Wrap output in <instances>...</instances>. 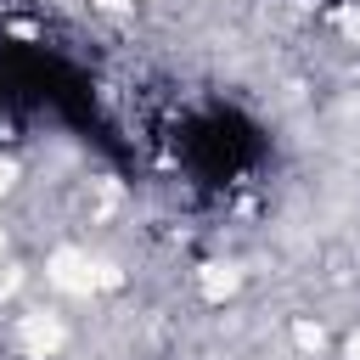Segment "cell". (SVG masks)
<instances>
[{
	"instance_id": "6",
	"label": "cell",
	"mask_w": 360,
	"mask_h": 360,
	"mask_svg": "<svg viewBox=\"0 0 360 360\" xmlns=\"http://www.w3.org/2000/svg\"><path fill=\"white\" fill-rule=\"evenodd\" d=\"M11 186H17V163H11V158H0V197H6Z\"/></svg>"
},
{
	"instance_id": "5",
	"label": "cell",
	"mask_w": 360,
	"mask_h": 360,
	"mask_svg": "<svg viewBox=\"0 0 360 360\" xmlns=\"http://www.w3.org/2000/svg\"><path fill=\"white\" fill-rule=\"evenodd\" d=\"M96 264V292H112V287H124V270L112 264V259H90Z\"/></svg>"
},
{
	"instance_id": "9",
	"label": "cell",
	"mask_w": 360,
	"mask_h": 360,
	"mask_svg": "<svg viewBox=\"0 0 360 360\" xmlns=\"http://www.w3.org/2000/svg\"><path fill=\"white\" fill-rule=\"evenodd\" d=\"M0 248H6V225H0Z\"/></svg>"
},
{
	"instance_id": "7",
	"label": "cell",
	"mask_w": 360,
	"mask_h": 360,
	"mask_svg": "<svg viewBox=\"0 0 360 360\" xmlns=\"http://www.w3.org/2000/svg\"><path fill=\"white\" fill-rule=\"evenodd\" d=\"M349 360H360V332H349Z\"/></svg>"
},
{
	"instance_id": "1",
	"label": "cell",
	"mask_w": 360,
	"mask_h": 360,
	"mask_svg": "<svg viewBox=\"0 0 360 360\" xmlns=\"http://www.w3.org/2000/svg\"><path fill=\"white\" fill-rule=\"evenodd\" d=\"M45 281H51L56 292H68V298H90V292H96V264H90V253H79V248H51Z\"/></svg>"
},
{
	"instance_id": "8",
	"label": "cell",
	"mask_w": 360,
	"mask_h": 360,
	"mask_svg": "<svg viewBox=\"0 0 360 360\" xmlns=\"http://www.w3.org/2000/svg\"><path fill=\"white\" fill-rule=\"evenodd\" d=\"M96 6H101V11H124V0H96Z\"/></svg>"
},
{
	"instance_id": "3",
	"label": "cell",
	"mask_w": 360,
	"mask_h": 360,
	"mask_svg": "<svg viewBox=\"0 0 360 360\" xmlns=\"http://www.w3.org/2000/svg\"><path fill=\"white\" fill-rule=\"evenodd\" d=\"M197 287H202V298H208V304H225V298L242 287V270H236V264H202Z\"/></svg>"
},
{
	"instance_id": "4",
	"label": "cell",
	"mask_w": 360,
	"mask_h": 360,
	"mask_svg": "<svg viewBox=\"0 0 360 360\" xmlns=\"http://www.w3.org/2000/svg\"><path fill=\"white\" fill-rule=\"evenodd\" d=\"M292 343H298L304 354H321V349H326V332H321L315 321H298V326H292Z\"/></svg>"
},
{
	"instance_id": "2",
	"label": "cell",
	"mask_w": 360,
	"mask_h": 360,
	"mask_svg": "<svg viewBox=\"0 0 360 360\" xmlns=\"http://www.w3.org/2000/svg\"><path fill=\"white\" fill-rule=\"evenodd\" d=\"M62 343H68V326H62L51 309H28V315H17V349H22L28 360H51Z\"/></svg>"
}]
</instances>
